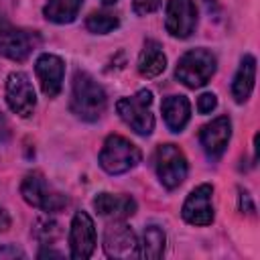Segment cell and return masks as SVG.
Returning a JSON list of instances; mask_svg holds the SVG:
<instances>
[{
    "instance_id": "1",
    "label": "cell",
    "mask_w": 260,
    "mask_h": 260,
    "mask_svg": "<svg viewBox=\"0 0 260 260\" xmlns=\"http://www.w3.org/2000/svg\"><path fill=\"white\" fill-rule=\"evenodd\" d=\"M71 112L83 122H95L108 108V95L104 87L85 71H75L71 85Z\"/></svg>"
},
{
    "instance_id": "2",
    "label": "cell",
    "mask_w": 260,
    "mask_h": 260,
    "mask_svg": "<svg viewBox=\"0 0 260 260\" xmlns=\"http://www.w3.org/2000/svg\"><path fill=\"white\" fill-rule=\"evenodd\" d=\"M142 158L140 148L120 134H110L100 152V167L110 175H122L134 169Z\"/></svg>"
},
{
    "instance_id": "3",
    "label": "cell",
    "mask_w": 260,
    "mask_h": 260,
    "mask_svg": "<svg viewBox=\"0 0 260 260\" xmlns=\"http://www.w3.org/2000/svg\"><path fill=\"white\" fill-rule=\"evenodd\" d=\"M215 67H217L215 55H213L211 51L199 47V49L187 51V53L179 59L177 69H175V77H177L183 85L195 89V87L205 85V83L211 79V75L215 73Z\"/></svg>"
},
{
    "instance_id": "4",
    "label": "cell",
    "mask_w": 260,
    "mask_h": 260,
    "mask_svg": "<svg viewBox=\"0 0 260 260\" xmlns=\"http://www.w3.org/2000/svg\"><path fill=\"white\" fill-rule=\"evenodd\" d=\"M152 93L148 89H140L130 98H120L116 102V112L126 126H130L136 134L148 136L154 130V116L150 112Z\"/></svg>"
},
{
    "instance_id": "5",
    "label": "cell",
    "mask_w": 260,
    "mask_h": 260,
    "mask_svg": "<svg viewBox=\"0 0 260 260\" xmlns=\"http://www.w3.org/2000/svg\"><path fill=\"white\" fill-rule=\"evenodd\" d=\"M20 193H22V199L28 205L39 207V209H43L47 213L61 211L67 205V195H63L61 191L53 189L47 183V179L43 177V173H39V171H32L22 179Z\"/></svg>"
},
{
    "instance_id": "6",
    "label": "cell",
    "mask_w": 260,
    "mask_h": 260,
    "mask_svg": "<svg viewBox=\"0 0 260 260\" xmlns=\"http://www.w3.org/2000/svg\"><path fill=\"white\" fill-rule=\"evenodd\" d=\"M41 45V37L35 30L18 28L0 14V55L12 61H24L37 47Z\"/></svg>"
},
{
    "instance_id": "7",
    "label": "cell",
    "mask_w": 260,
    "mask_h": 260,
    "mask_svg": "<svg viewBox=\"0 0 260 260\" xmlns=\"http://www.w3.org/2000/svg\"><path fill=\"white\" fill-rule=\"evenodd\" d=\"M154 169L158 181L167 189H177L187 177V158L177 144H158L154 152Z\"/></svg>"
},
{
    "instance_id": "8",
    "label": "cell",
    "mask_w": 260,
    "mask_h": 260,
    "mask_svg": "<svg viewBox=\"0 0 260 260\" xmlns=\"http://www.w3.org/2000/svg\"><path fill=\"white\" fill-rule=\"evenodd\" d=\"M6 104L20 118H28L35 112L37 95L26 73L14 71L6 79Z\"/></svg>"
},
{
    "instance_id": "9",
    "label": "cell",
    "mask_w": 260,
    "mask_h": 260,
    "mask_svg": "<svg viewBox=\"0 0 260 260\" xmlns=\"http://www.w3.org/2000/svg\"><path fill=\"white\" fill-rule=\"evenodd\" d=\"M104 250L110 258H136L138 240L134 230L122 219H114L104 232Z\"/></svg>"
},
{
    "instance_id": "10",
    "label": "cell",
    "mask_w": 260,
    "mask_h": 260,
    "mask_svg": "<svg viewBox=\"0 0 260 260\" xmlns=\"http://www.w3.org/2000/svg\"><path fill=\"white\" fill-rule=\"evenodd\" d=\"M167 32L175 39H187L197 26V8L193 0H169L167 2Z\"/></svg>"
},
{
    "instance_id": "11",
    "label": "cell",
    "mask_w": 260,
    "mask_h": 260,
    "mask_svg": "<svg viewBox=\"0 0 260 260\" xmlns=\"http://www.w3.org/2000/svg\"><path fill=\"white\" fill-rule=\"evenodd\" d=\"M211 195H213V185L203 183V185L195 187L183 203V209H181L183 219L191 225H209L213 221Z\"/></svg>"
},
{
    "instance_id": "12",
    "label": "cell",
    "mask_w": 260,
    "mask_h": 260,
    "mask_svg": "<svg viewBox=\"0 0 260 260\" xmlns=\"http://www.w3.org/2000/svg\"><path fill=\"white\" fill-rule=\"evenodd\" d=\"M69 248H71V258L75 260H85L93 254L95 250V225L89 213L77 211L71 219V230H69Z\"/></svg>"
},
{
    "instance_id": "13",
    "label": "cell",
    "mask_w": 260,
    "mask_h": 260,
    "mask_svg": "<svg viewBox=\"0 0 260 260\" xmlns=\"http://www.w3.org/2000/svg\"><path fill=\"white\" fill-rule=\"evenodd\" d=\"M35 71L41 81L43 93L47 98H57L63 87V73H65L63 59L51 53H43L35 63Z\"/></svg>"
},
{
    "instance_id": "14",
    "label": "cell",
    "mask_w": 260,
    "mask_h": 260,
    "mask_svg": "<svg viewBox=\"0 0 260 260\" xmlns=\"http://www.w3.org/2000/svg\"><path fill=\"white\" fill-rule=\"evenodd\" d=\"M230 136H232V122L228 116H217L199 130V142L207 152V156L211 158L221 156V152L230 142Z\"/></svg>"
},
{
    "instance_id": "15",
    "label": "cell",
    "mask_w": 260,
    "mask_h": 260,
    "mask_svg": "<svg viewBox=\"0 0 260 260\" xmlns=\"http://www.w3.org/2000/svg\"><path fill=\"white\" fill-rule=\"evenodd\" d=\"M93 207L102 217L108 219H126L134 215L136 201L130 195H112V193H100L93 199Z\"/></svg>"
},
{
    "instance_id": "16",
    "label": "cell",
    "mask_w": 260,
    "mask_h": 260,
    "mask_svg": "<svg viewBox=\"0 0 260 260\" xmlns=\"http://www.w3.org/2000/svg\"><path fill=\"white\" fill-rule=\"evenodd\" d=\"M160 108H162V118L173 132H181L187 126L191 118V106L185 95H169L162 100Z\"/></svg>"
},
{
    "instance_id": "17",
    "label": "cell",
    "mask_w": 260,
    "mask_h": 260,
    "mask_svg": "<svg viewBox=\"0 0 260 260\" xmlns=\"http://www.w3.org/2000/svg\"><path fill=\"white\" fill-rule=\"evenodd\" d=\"M254 81H256V59L252 55H244L232 83V95L238 104H244L250 98L254 89Z\"/></svg>"
},
{
    "instance_id": "18",
    "label": "cell",
    "mask_w": 260,
    "mask_h": 260,
    "mask_svg": "<svg viewBox=\"0 0 260 260\" xmlns=\"http://www.w3.org/2000/svg\"><path fill=\"white\" fill-rule=\"evenodd\" d=\"M165 67H167V57L162 53V47L156 41H146L138 57V73L142 77H156L165 71Z\"/></svg>"
},
{
    "instance_id": "19",
    "label": "cell",
    "mask_w": 260,
    "mask_h": 260,
    "mask_svg": "<svg viewBox=\"0 0 260 260\" xmlns=\"http://www.w3.org/2000/svg\"><path fill=\"white\" fill-rule=\"evenodd\" d=\"M165 244H167V236H165L162 228H158V225H146L144 228V234H142V242L138 244V256L156 260V258L162 256Z\"/></svg>"
},
{
    "instance_id": "20",
    "label": "cell",
    "mask_w": 260,
    "mask_h": 260,
    "mask_svg": "<svg viewBox=\"0 0 260 260\" xmlns=\"http://www.w3.org/2000/svg\"><path fill=\"white\" fill-rule=\"evenodd\" d=\"M83 0H49L45 6V18L57 24L73 22Z\"/></svg>"
},
{
    "instance_id": "21",
    "label": "cell",
    "mask_w": 260,
    "mask_h": 260,
    "mask_svg": "<svg viewBox=\"0 0 260 260\" xmlns=\"http://www.w3.org/2000/svg\"><path fill=\"white\" fill-rule=\"evenodd\" d=\"M118 24H120V18L112 12H91L85 20L87 30L93 35H108L114 28H118Z\"/></svg>"
},
{
    "instance_id": "22",
    "label": "cell",
    "mask_w": 260,
    "mask_h": 260,
    "mask_svg": "<svg viewBox=\"0 0 260 260\" xmlns=\"http://www.w3.org/2000/svg\"><path fill=\"white\" fill-rule=\"evenodd\" d=\"M35 236H37L43 244H51V242H55V240L61 236L59 223H55L53 219H41V221H37Z\"/></svg>"
},
{
    "instance_id": "23",
    "label": "cell",
    "mask_w": 260,
    "mask_h": 260,
    "mask_svg": "<svg viewBox=\"0 0 260 260\" xmlns=\"http://www.w3.org/2000/svg\"><path fill=\"white\" fill-rule=\"evenodd\" d=\"M215 106H217V98H215V93H211V91L201 93V95L197 98V110H199V114H209Z\"/></svg>"
},
{
    "instance_id": "24",
    "label": "cell",
    "mask_w": 260,
    "mask_h": 260,
    "mask_svg": "<svg viewBox=\"0 0 260 260\" xmlns=\"http://www.w3.org/2000/svg\"><path fill=\"white\" fill-rule=\"evenodd\" d=\"M160 6V0H134L136 14H150Z\"/></svg>"
},
{
    "instance_id": "25",
    "label": "cell",
    "mask_w": 260,
    "mask_h": 260,
    "mask_svg": "<svg viewBox=\"0 0 260 260\" xmlns=\"http://www.w3.org/2000/svg\"><path fill=\"white\" fill-rule=\"evenodd\" d=\"M0 258H24V252L16 246H4L0 248Z\"/></svg>"
},
{
    "instance_id": "26",
    "label": "cell",
    "mask_w": 260,
    "mask_h": 260,
    "mask_svg": "<svg viewBox=\"0 0 260 260\" xmlns=\"http://www.w3.org/2000/svg\"><path fill=\"white\" fill-rule=\"evenodd\" d=\"M10 138V126H8V120L4 118V114H0V146L6 144Z\"/></svg>"
},
{
    "instance_id": "27",
    "label": "cell",
    "mask_w": 260,
    "mask_h": 260,
    "mask_svg": "<svg viewBox=\"0 0 260 260\" xmlns=\"http://www.w3.org/2000/svg\"><path fill=\"white\" fill-rule=\"evenodd\" d=\"M240 205H246V207H248V213H254V205H252L248 193H242V195H240Z\"/></svg>"
},
{
    "instance_id": "28",
    "label": "cell",
    "mask_w": 260,
    "mask_h": 260,
    "mask_svg": "<svg viewBox=\"0 0 260 260\" xmlns=\"http://www.w3.org/2000/svg\"><path fill=\"white\" fill-rule=\"evenodd\" d=\"M8 225H10V217H8V213L4 209H0V232L8 230Z\"/></svg>"
},
{
    "instance_id": "29",
    "label": "cell",
    "mask_w": 260,
    "mask_h": 260,
    "mask_svg": "<svg viewBox=\"0 0 260 260\" xmlns=\"http://www.w3.org/2000/svg\"><path fill=\"white\" fill-rule=\"evenodd\" d=\"M47 256L61 258V252H55V250H41V252H39V258H47Z\"/></svg>"
},
{
    "instance_id": "30",
    "label": "cell",
    "mask_w": 260,
    "mask_h": 260,
    "mask_svg": "<svg viewBox=\"0 0 260 260\" xmlns=\"http://www.w3.org/2000/svg\"><path fill=\"white\" fill-rule=\"evenodd\" d=\"M114 2H118V0H102V4H114Z\"/></svg>"
}]
</instances>
